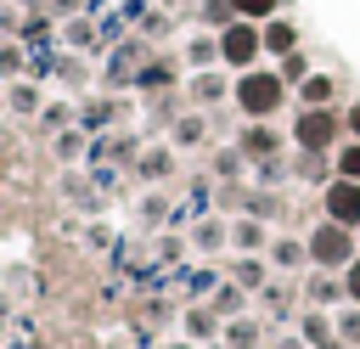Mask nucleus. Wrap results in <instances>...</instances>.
Wrapping results in <instances>:
<instances>
[{
  "label": "nucleus",
  "mask_w": 360,
  "mask_h": 349,
  "mask_svg": "<svg viewBox=\"0 0 360 349\" xmlns=\"http://www.w3.org/2000/svg\"><path fill=\"white\" fill-rule=\"evenodd\" d=\"M281 79L276 73H242V84H236V107L248 113V118H270L276 107H281Z\"/></svg>",
  "instance_id": "nucleus-1"
},
{
  "label": "nucleus",
  "mask_w": 360,
  "mask_h": 349,
  "mask_svg": "<svg viewBox=\"0 0 360 349\" xmlns=\"http://www.w3.org/2000/svg\"><path fill=\"white\" fill-rule=\"evenodd\" d=\"M309 259H315V265H332V270H338V265H354V231L338 225V220H326V225L309 236Z\"/></svg>",
  "instance_id": "nucleus-2"
},
{
  "label": "nucleus",
  "mask_w": 360,
  "mask_h": 349,
  "mask_svg": "<svg viewBox=\"0 0 360 349\" xmlns=\"http://www.w3.org/2000/svg\"><path fill=\"white\" fill-rule=\"evenodd\" d=\"M259 51H264V28H253V23H225V34H219V56H225L231 68H248Z\"/></svg>",
  "instance_id": "nucleus-3"
},
{
  "label": "nucleus",
  "mask_w": 360,
  "mask_h": 349,
  "mask_svg": "<svg viewBox=\"0 0 360 349\" xmlns=\"http://www.w3.org/2000/svg\"><path fill=\"white\" fill-rule=\"evenodd\" d=\"M332 135H338V118H332L326 107L298 113V146H304V152H326V146H332Z\"/></svg>",
  "instance_id": "nucleus-4"
},
{
  "label": "nucleus",
  "mask_w": 360,
  "mask_h": 349,
  "mask_svg": "<svg viewBox=\"0 0 360 349\" xmlns=\"http://www.w3.org/2000/svg\"><path fill=\"white\" fill-rule=\"evenodd\" d=\"M326 220H338V225H360V180H332L326 186Z\"/></svg>",
  "instance_id": "nucleus-5"
},
{
  "label": "nucleus",
  "mask_w": 360,
  "mask_h": 349,
  "mask_svg": "<svg viewBox=\"0 0 360 349\" xmlns=\"http://www.w3.org/2000/svg\"><path fill=\"white\" fill-rule=\"evenodd\" d=\"M292 45H298V28L292 23H264V51L270 56H292Z\"/></svg>",
  "instance_id": "nucleus-6"
},
{
  "label": "nucleus",
  "mask_w": 360,
  "mask_h": 349,
  "mask_svg": "<svg viewBox=\"0 0 360 349\" xmlns=\"http://www.w3.org/2000/svg\"><path fill=\"white\" fill-rule=\"evenodd\" d=\"M304 101H309V107H326V101H332V79H326V73H309V79H304Z\"/></svg>",
  "instance_id": "nucleus-7"
},
{
  "label": "nucleus",
  "mask_w": 360,
  "mask_h": 349,
  "mask_svg": "<svg viewBox=\"0 0 360 349\" xmlns=\"http://www.w3.org/2000/svg\"><path fill=\"white\" fill-rule=\"evenodd\" d=\"M338 180H360V141L338 146Z\"/></svg>",
  "instance_id": "nucleus-8"
},
{
  "label": "nucleus",
  "mask_w": 360,
  "mask_h": 349,
  "mask_svg": "<svg viewBox=\"0 0 360 349\" xmlns=\"http://www.w3.org/2000/svg\"><path fill=\"white\" fill-rule=\"evenodd\" d=\"M242 146H248L253 158H264V152H276V135H270V129L259 124V129H248V141H242Z\"/></svg>",
  "instance_id": "nucleus-9"
},
{
  "label": "nucleus",
  "mask_w": 360,
  "mask_h": 349,
  "mask_svg": "<svg viewBox=\"0 0 360 349\" xmlns=\"http://www.w3.org/2000/svg\"><path fill=\"white\" fill-rule=\"evenodd\" d=\"M236 6V17H270L276 11V0H231Z\"/></svg>",
  "instance_id": "nucleus-10"
},
{
  "label": "nucleus",
  "mask_w": 360,
  "mask_h": 349,
  "mask_svg": "<svg viewBox=\"0 0 360 349\" xmlns=\"http://www.w3.org/2000/svg\"><path fill=\"white\" fill-rule=\"evenodd\" d=\"M343 293L360 304V259H354V265H343Z\"/></svg>",
  "instance_id": "nucleus-11"
},
{
  "label": "nucleus",
  "mask_w": 360,
  "mask_h": 349,
  "mask_svg": "<svg viewBox=\"0 0 360 349\" xmlns=\"http://www.w3.org/2000/svg\"><path fill=\"white\" fill-rule=\"evenodd\" d=\"M298 259H304L298 242H276V265H298Z\"/></svg>",
  "instance_id": "nucleus-12"
},
{
  "label": "nucleus",
  "mask_w": 360,
  "mask_h": 349,
  "mask_svg": "<svg viewBox=\"0 0 360 349\" xmlns=\"http://www.w3.org/2000/svg\"><path fill=\"white\" fill-rule=\"evenodd\" d=\"M338 332H343V338H349V343H360V304H354V310H349V315H343V326H338Z\"/></svg>",
  "instance_id": "nucleus-13"
},
{
  "label": "nucleus",
  "mask_w": 360,
  "mask_h": 349,
  "mask_svg": "<svg viewBox=\"0 0 360 349\" xmlns=\"http://www.w3.org/2000/svg\"><path fill=\"white\" fill-rule=\"evenodd\" d=\"M236 242H242V248H259L264 231H259V225H236Z\"/></svg>",
  "instance_id": "nucleus-14"
},
{
  "label": "nucleus",
  "mask_w": 360,
  "mask_h": 349,
  "mask_svg": "<svg viewBox=\"0 0 360 349\" xmlns=\"http://www.w3.org/2000/svg\"><path fill=\"white\" fill-rule=\"evenodd\" d=\"M349 129H354V135H360V107H354V113H349Z\"/></svg>",
  "instance_id": "nucleus-15"
}]
</instances>
